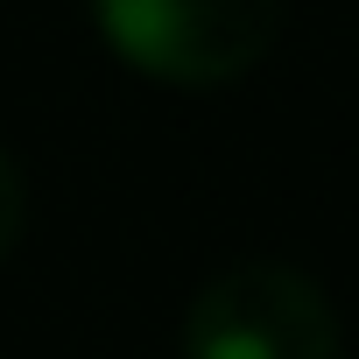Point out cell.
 <instances>
[{"label":"cell","mask_w":359,"mask_h":359,"mask_svg":"<svg viewBox=\"0 0 359 359\" xmlns=\"http://www.w3.org/2000/svg\"><path fill=\"white\" fill-rule=\"evenodd\" d=\"M113 57L155 85H240L282 36V0H92Z\"/></svg>","instance_id":"1"},{"label":"cell","mask_w":359,"mask_h":359,"mask_svg":"<svg viewBox=\"0 0 359 359\" xmlns=\"http://www.w3.org/2000/svg\"><path fill=\"white\" fill-rule=\"evenodd\" d=\"M331 296L289 261L219 268L184 317V359H338Z\"/></svg>","instance_id":"2"},{"label":"cell","mask_w":359,"mask_h":359,"mask_svg":"<svg viewBox=\"0 0 359 359\" xmlns=\"http://www.w3.org/2000/svg\"><path fill=\"white\" fill-rule=\"evenodd\" d=\"M22 226H29V184H22V169H15V155L0 148V261L15 254Z\"/></svg>","instance_id":"3"}]
</instances>
